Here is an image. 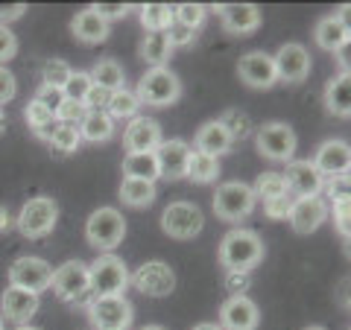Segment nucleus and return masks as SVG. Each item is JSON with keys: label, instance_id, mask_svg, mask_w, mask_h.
Returning <instances> with one entry per match:
<instances>
[{"label": "nucleus", "instance_id": "20", "mask_svg": "<svg viewBox=\"0 0 351 330\" xmlns=\"http://www.w3.org/2000/svg\"><path fill=\"white\" fill-rule=\"evenodd\" d=\"M158 144H161V126L149 117H135L123 131L126 155H135V152H156Z\"/></svg>", "mask_w": 351, "mask_h": 330}, {"label": "nucleus", "instance_id": "46", "mask_svg": "<svg viewBox=\"0 0 351 330\" xmlns=\"http://www.w3.org/2000/svg\"><path fill=\"white\" fill-rule=\"evenodd\" d=\"M167 38L173 44V50L176 47H193V44H196V29L182 27V24H176V21H173V27L167 29Z\"/></svg>", "mask_w": 351, "mask_h": 330}, {"label": "nucleus", "instance_id": "31", "mask_svg": "<svg viewBox=\"0 0 351 330\" xmlns=\"http://www.w3.org/2000/svg\"><path fill=\"white\" fill-rule=\"evenodd\" d=\"M123 175L126 179H141V181H152L158 179V161L152 152H135V155L123 158Z\"/></svg>", "mask_w": 351, "mask_h": 330}, {"label": "nucleus", "instance_id": "38", "mask_svg": "<svg viewBox=\"0 0 351 330\" xmlns=\"http://www.w3.org/2000/svg\"><path fill=\"white\" fill-rule=\"evenodd\" d=\"M219 126L226 129V135L232 140H240L252 131V120L246 112H240V108H226L223 117H219Z\"/></svg>", "mask_w": 351, "mask_h": 330}, {"label": "nucleus", "instance_id": "19", "mask_svg": "<svg viewBox=\"0 0 351 330\" xmlns=\"http://www.w3.org/2000/svg\"><path fill=\"white\" fill-rule=\"evenodd\" d=\"M290 225L295 234H313L325 219H328V205L322 196H307V199H295L290 211Z\"/></svg>", "mask_w": 351, "mask_h": 330}, {"label": "nucleus", "instance_id": "11", "mask_svg": "<svg viewBox=\"0 0 351 330\" xmlns=\"http://www.w3.org/2000/svg\"><path fill=\"white\" fill-rule=\"evenodd\" d=\"M129 281L138 292L149 295V299H167V295L176 290V272L164 260L141 263V266L132 272Z\"/></svg>", "mask_w": 351, "mask_h": 330}, {"label": "nucleus", "instance_id": "15", "mask_svg": "<svg viewBox=\"0 0 351 330\" xmlns=\"http://www.w3.org/2000/svg\"><path fill=\"white\" fill-rule=\"evenodd\" d=\"M158 161V179H167V181H179L184 179L188 173V158H191V147L184 144L182 138H173V140H161L158 149L152 152Z\"/></svg>", "mask_w": 351, "mask_h": 330}, {"label": "nucleus", "instance_id": "5", "mask_svg": "<svg viewBox=\"0 0 351 330\" xmlns=\"http://www.w3.org/2000/svg\"><path fill=\"white\" fill-rule=\"evenodd\" d=\"M135 94L141 103H147L152 108H164V105H173L182 97V82H179V76L167 68H149L141 76Z\"/></svg>", "mask_w": 351, "mask_h": 330}, {"label": "nucleus", "instance_id": "41", "mask_svg": "<svg viewBox=\"0 0 351 330\" xmlns=\"http://www.w3.org/2000/svg\"><path fill=\"white\" fill-rule=\"evenodd\" d=\"M205 15H208L205 6H199V3H182V6L173 9V21H176V24L191 27V29H199Z\"/></svg>", "mask_w": 351, "mask_h": 330}, {"label": "nucleus", "instance_id": "52", "mask_svg": "<svg viewBox=\"0 0 351 330\" xmlns=\"http://www.w3.org/2000/svg\"><path fill=\"white\" fill-rule=\"evenodd\" d=\"M94 9L112 24V21H117V18H126L132 6L129 3H94Z\"/></svg>", "mask_w": 351, "mask_h": 330}, {"label": "nucleus", "instance_id": "12", "mask_svg": "<svg viewBox=\"0 0 351 330\" xmlns=\"http://www.w3.org/2000/svg\"><path fill=\"white\" fill-rule=\"evenodd\" d=\"M50 278H53V269H50V263L41 257H18L12 266H9V287L36 292V295H41L50 287Z\"/></svg>", "mask_w": 351, "mask_h": 330}, {"label": "nucleus", "instance_id": "56", "mask_svg": "<svg viewBox=\"0 0 351 330\" xmlns=\"http://www.w3.org/2000/svg\"><path fill=\"white\" fill-rule=\"evenodd\" d=\"M193 330H223V327H219V325H196Z\"/></svg>", "mask_w": 351, "mask_h": 330}, {"label": "nucleus", "instance_id": "60", "mask_svg": "<svg viewBox=\"0 0 351 330\" xmlns=\"http://www.w3.org/2000/svg\"><path fill=\"white\" fill-rule=\"evenodd\" d=\"M304 330H325V327H319V325H311V327H304Z\"/></svg>", "mask_w": 351, "mask_h": 330}, {"label": "nucleus", "instance_id": "28", "mask_svg": "<svg viewBox=\"0 0 351 330\" xmlns=\"http://www.w3.org/2000/svg\"><path fill=\"white\" fill-rule=\"evenodd\" d=\"M120 202L129 205V207H149L156 202V184L152 181H141V179H123L120 181Z\"/></svg>", "mask_w": 351, "mask_h": 330}, {"label": "nucleus", "instance_id": "53", "mask_svg": "<svg viewBox=\"0 0 351 330\" xmlns=\"http://www.w3.org/2000/svg\"><path fill=\"white\" fill-rule=\"evenodd\" d=\"M27 12V3H0V24L9 27L12 21H18Z\"/></svg>", "mask_w": 351, "mask_h": 330}, {"label": "nucleus", "instance_id": "30", "mask_svg": "<svg viewBox=\"0 0 351 330\" xmlns=\"http://www.w3.org/2000/svg\"><path fill=\"white\" fill-rule=\"evenodd\" d=\"M80 135L88 144H103V140L114 135V120L106 112H88L85 120L80 123Z\"/></svg>", "mask_w": 351, "mask_h": 330}, {"label": "nucleus", "instance_id": "33", "mask_svg": "<svg viewBox=\"0 0 351 330\" xmlns=\"http://www.w3.org/2000/svg\"><path fill=\"white\" fill-rule=\"evenodd\" d=\"M94 85L106 88V91H117V88H123V68L114 62V59H100L94 64L91 71H88Z\"/></svg>", "mask_w": 351, "mask_h": 330}, {"label": "nucleus", "instance_id": "39", "mask_svg": "<svg viewBox=\"0 0 351 330\" xmlns=\"http://www.w3.org/2000/svg\"><path fill=\"white\" fill-rule=\"evenodd\" d=\"M91 76H88V71H71L68 76V82L62 85V94H64V100H76V103H85V97L88 91H91Z\"/></svg>", "mask_w": 351, "mask_h": 330}, {"label": "nucleus", "instance_id": "37", "mask_svg": "<svg viewBox=\"0 0 351 330\" xmlns=\"http://www.w3.org/2000/svg\"><path fill=\"white\" fill-rule=\"evenodd\" d=\"M138 108H141V100H138V94L135 91H129V88H117V91L112 94V103H108L106 108V114L108 117H135L138 114Z\"/></svg>", "mask_w": 351, "mask_h": 330}, {"label": "nucleus", "instance_id": "17", "mask_svg": "<svg viewBox=\"0 0 351 330\" xmlns=\"http://www.w3.org/2000/svg\"><path fill=\"white\" fill-rule=\"evenodd\" d=\"M214 12L223 21V27L234 36H252L258 27H261V9L252 6V3H223V6H214Z\"/></svg>", "mask_w": 351, "mask_h": 330}, {"label": "nucleus", "instance_id": "29", "mask_svg": "<svg viewBox=\"0 0 351 330\" xmlns=\"http://www.w3.org/2000/svg\"><path fill=\"white\" fill-rule=\"evenodd\" d=\"M24 117H27V126H29V131H32V135H36V138H41L44 144H50L53 131H56V126H59L56 114H53L50 108H44L41 103H36V100H32V103L27 105Z\"/></svg>", "mask_w": 351, "mask_h": 330}, {"label": "nucleus", "instance_id": "47", "mask_svg": "<svg viewBox=\"0 0 351 330\" xmlns=\"http://www.w3.org/2000/svg\"><path fill=\"white\" fill-rule=\"evenodd\" d=\"M112 94L114 91H106V88H100V85H91V91H88V97H85V108L88 112H106L108 103H112Z\"/></svg>", "mask_w": 351, "mask_h": 330}, {"label": "nucleus", "instance_id": "27", "mask_svg": "<svg viewBox=\"0 0 351 330\" xmlns=\"http://www.w3.org/2000/svg\"><path fill=\"white\" fill-rule=\"evenodd\" d=\"M141 56L149 68H167V62L173 56V44L167 38V32H147L141 41Z\"/></svg>", "mask_w": 351, "mask_h": 330}, {"label": "nucleus", "instance_id": "25", "mask_svg": "<svg viewBox=\"0 0 351 330\" xmlns=\"http://www.w3.org/2000/svg\"><path fill=\"white\" fill-rule=\"evenodd\" d=\"M313 38H316V44H319L322 50L337 53V50H343L348 44V24H343L337 15H328V18H322L319 24H316Z\"/></svg>", "mask_w": 351, "mask_h": 330}, {"label": "nucleus", "instance_id": "42", "mask_svg": "<svg viewBox=\"0 0 351 330\" xmlns=\"http://www.w3.org/2000/svg\"><path fill=\"white\" fill-rule=\"evenodd\" d=\"M88 114L85 103H76V100H62V105L56 108V120L59 123H71V126H80Z\"/></svg>", "mask_w": 351, "mask_h": 330}, {"label": "nucleus", "instance_id": "34", "mask_svg": "<svg viewBox=\"0 0 351 330\" xmlns=\"http://www.w3.org/2000/svg\"><path fill=\"white\" fill-rule=\"evenodd\" d=\"M141 24H144L147 32H167L173 27V9L167 3L141 6Z\"/></svg>", "mask_w": 351, "mask_h": 330}, {"label": "nucleus", "instance_id": "10", "mask_svg": "<svg viewBox=\"0 0 351 330\" xmlns=\"http://www.w3.org/2000/svg\"><path fill=\"white\" fill-rule=\"evenodd\" d=\"M255 144H258V152L263 158L278 161V164H290L299 140H295V131L287 123H263L255 135Z\"/></svg>", "mask_w": 351, "mask_h": 330}, {"label": "nucleus", "instance_id": "51", "mask_svg": "<svg viewBox=\"0 0 351 330\" xmlns=\"http://www.w3.org/2000/svg\"><path fill=\"white\" fill-rule=\"evenodd\" d=\"M226 290L232 292V299H234V295H246L249 275H243V272H226Z\"/></svg>", "mask_w": 351, "mask_h": 330}, {"label": "nucleus", "instance_id": "16", "mask_svg": "<svg viewBox=\"0 0 351 330\" xmlns=\"http://www.w3.org/2000/svg\"><path fill=\"white\" fill-rule=\"evenodd\" d=\"M219 327L223 330H255L261 325V310L258 304L246 299V295H234V299H228L223 304V310H219Z\"/></svg>", "mask_w": 351, "mask_h": 330}, {"label": "nucleus", "instance_id": "32", "mask_svg": "<svg viewBox=\"0 0 351 330\" xmlns=\"http://www.w3.org/2000/svg\"><path fill=\"white\" fill-rule=\"evenodd\" d=\"M217 175H219V158L202 155V152L191 149L188 173H184V179H191L196 184H211V181H217Z\"/></svg>", "mask_w": 351, "mask_h": 330}, {"label": "nucleus", "instance_id": "44", "mask_svg": "<svg viewBox=\"0 0 351 330\" xmlns=\"http://www.w3.org/2000/svg\"><path fill=\"white\" fill-rule=\"evenodd\" d=\"M322 190L328 193V199H331V202H343V199H348L351 175H334V179H325V181H322Z\"/></svg>", "mask_w": 351, "mask_h": 330}, {"label": "nucleus", "instance_id": "14", "mask_svg": "<svg viewBox=\"0 0 351 330\" xmlns=\"http://www.w3.org/2000/svg\"><path fill=\"white\" fill-rule=\"evenodd\" d=\"M272 64H276L278 82L302 85L307 79V73H311V53L302 44H284L276 56H272Z\"/></svg>", "mask_w": 351, "mask_h": 330}, {"label": "nucleus", "instance_id": "4", "mask_svg": "<svg viewBox=\"0 0 351 330\" xmlns=\"http://www.w3.org/2000/svg\"><path fill=\"white\" fill-rule=\"evenodd\" d=\"M88 281H91L94 299L123 295V290L129 287V269L117 255H100L88 266Z\"/></svg>", "mask_w": 351, "mask_h": 330}, {"label": "nucleus", "instance_id": "49", "mask_svg": "<svg viewBox=\"0 0 351 330\" xmlns=\"http://www.w3.org/2000/svg\"><path fill=\"white\" fill-rule=\"evenodd\" d=\"M62 100H64L62 88H50V85H41V88H38V94H36V103H41L44 108H50L53 114H56V108L62 105Z\"/></svg>", "mask_w": 351, "mask_h": 330}, {"label": "nucleus", "instance_id": "22", "mask_svg": "<svg viewBox=\"0 0 351 330\" xmlns=\"http://www.w3.org/2000/svg\"><path fill=\"white\" fill-rule=\"evenodd\" d=\"M38 295L36 292H27V290H18V287H9L3 292V299H0V310H3V316L9 318V322H15L18 327L27 325L32 316L38 313Z\"/></svg>", "mask_w": 351, "mask_h": 330}, {"label": "nucleus", "instance_id": "43", "mask_svg": "<svg viewBox=\"0 0 351 330\" xmlns=\"http://www.w3.org/2000/svg\"><path fill=\"white\" fill-rule=\"evenodd\" d=\"M293 202H295V196L287 193V196H278V199H267L263 202V214H267V219H287L290 211H293Z\"/></svg>", "mask_w": 351, "mask_h": 330}, {"label": "nucleus", "instance_id": "7", "mask_svg": "<svg viewBox=\"0 0 351 330\" xmlns=\"http://www.w3.org/2000/svg\"><path fill=\"white\" fill-rule=\"evenodd\" d=\"M56 219H59V205L47 199V196H36V199H29L21 207V214L15 216V228L27 240H41L56 228Z\"/></svg>", "mask_w": 351, "mask_h": 330}, {"label": "nucleus", "instance_id": "50", "mask_svg": "<svg viewBox=\"0 0 351 330\" xmlns=\"http://www.w3.org/2000/svg\"><path fill=\"white\" fill-rule=\"evenodd\" d=\"M15 91H18V82H15L12 71L0 68V108H3L9 100H15Z\"/></svg>", "mask_w": 351, "mask_h": 330}, {"label": "nucleus", "instance_id": "21", "mask_svg": "<svg viewBox=\"0 0 351 330\" xmlns=\"http://www.w3.org/2000/svg\"><path fill=\"white\" fill-rule=\"evenodd\" d=\"M313 167L322 173V179H334V175H348L351 167V149L346 140H325L313 158Z\"/></svg>", "mask_w": 351, "mask_h": 330}, {"label": "nucleus", "instance_id": "23", "mask_svg": "<svg viewBox=\"0 0 351 330\" xmlns=\"http://www.w3.org/2000/svg\"><path fill=\"white\" fill-rule=\"evenodd\" d=\"M71 29H73V38L82 41V44H103L108 38V32H112V24L97 12L94 6L82 9V12H76L73 21H71Z\"/></svg>", "mask_w": 351, "mask_h": 330}, {"label": "nucleus", "instance_id": "48", "mask_svg": "<svg viewBox=\"0 0 351 330\" xmlns=\"http://www.w3.org/2000/svg\"><path fill=\"white\" fill-rule=\"evenodd\" d=\"M15 53H18V38H15V32L0 24V68H3L9 59H15Z\"/></svg>", "mask_w": 351, "mask_h": 330}, {"label": "nucleus", "instance_id": "18", "mask_svg": "<svg viewBox=\"0 0 351 330\" xmlns=\"http://www.w3.org/2000/svg\"><path fill=\"white\" fill-rule=\"evenodd\" d=\"M287 187L295 199H307V196H319L322 193V173L313 167V161H290L287 164Z\"/></svg>", "mask_w": 351, "mask_h": 330}, {"label": "nucleus", "instance_id": "13", "mask_svg": "<svg viewBox=\"0 0 351 330\" xmlns=\"http://www.w3.org/2000/svg\"><path fill=\"white\" fill-rule=\"evenodd\" d=\"M237 76L249 88H258V91H267V88H272V85L278 82L272 56H269V53H263V50L243 53V56L237 59Z\"/></svg>", "mask_w": 351, "mask_h": 330}, {"label": "nucleus", "instance_id": "57", "mask_svg": "<svg viewBox=\"0 0 351 330\" xmlns=\"http://www.w3.org/2000/svg\"><path fill=\"white\" fill-rule=\"evenodd\" d=\"M3 129H6V114H3V108H0V135H3Z\"/></svg>", "mask_w": 351, "mask_h": 330}, {"label": "nucleus", "instance_id": "55", "mask_svg": "<svg viewBox=\"0 0 351 330\" xmlns=\"http://www.w3.org/2000/svg\"><path fill=\"white\" fill-rule=\"evenodd\" d=\"M337 59L343 62V73H348V44H346L343 50H337Z\"/></svg>", "mask_w": 351, "mask_h": 330}, {"label": "nucleus", "instance_id": "24", "mask_svg": "<svg viewBox=\"0 0 351 330\" xmlns=\"http://www.w3.org/2000/svg\"><path fill=\"white\" fill-rule=\"evenodd\" d=\"M232 144L234 140L226 135V129L219 126V120H208L205 126L196 129V138H193L196 152L211 155V158H219V155H226V152H232Z\"/></svg>", "mask_w": 351, "mask_h": 330}, {"label": "nucleus", "instance_id": "45", "mask_svg": "<svg viewBox=\"0 0 351 330\" xmlns=\"http://www.w3.org/2000/svg\"><path fill=\"white\" fill-rule=\"evenodd\" d=\"M351 202L348 199H343V202H334V211H331V216H334V225H337V231L343 234L346 240L351 237Z\"/></svg>", "mask_w": 351, "mask_h": 330}, {"label": "nucleus", "instance_id": "58", "mask_svg": "<svg viewBox=\"0 0 351 330\" xmlns=\"http://www.w3.org/2000/svg\"><path fill=\"white\" fill-rule=\"evenodd\" d=\"M141 330H167V327H161V325H147V327H141Z\"/></svg>", "mask_w": 351, "mask_h": 330}, {"label": "nucleus", "instance_id": "8", "mask_svg": "<svg viewBox=\"0 0 351 330\" xmlns=\"http://www.w3.org/2000/svg\"><path fill=\"white\" fill-rule=\"evenodd\" d=\"M88 318H91L94 330H129L135 307L123 295H106V299H94L88 304Z\"/></svg>", "mask_w": 351, "mask_h": 330}, {"label": "nucleus", "instance_id": "9", "mask_svg": "<svg viewBox=\"0 0 351 330\" xmlns=\"http://www.w3.org/2000/svg\"><path fill=\"white\" fill-rule=\"evenodd\" d=\"M202 225H205L202 211H199V205H193V202H173V205L164 207V214H161L164 234L173 237V240H193V237H199Z\"/></svg>", "mask_w": 351, "mask_h": 330}, {"label": "nucleus", "instance_id": "59", "mask_svg": "<svg viewBox=\"0 0 351 330\" xmlns=\"http://www.w3.org/2000/svg\"><path fill=\"white\" fill-rule=\"evenodd\" d=\"M15 330H41V327H32V325H21V327H15Z\"/></svg>", "mask_w": 351, "mask_h": 330}, {"label": "nucleus", "instance_id": "40", "mask_svg": "<svg viewBox=\"0 0 351 330\" xmlns=\"http://www.w3.org/2000/svg\"><path fill=\"white\" fill-rule=\"evenodd\" d=\"M71 76V64L64 59H47L41 64V85H50V88H62L64 82H68Z\"/></svg>", "mask_w": 351, "mask_h": 330}, {"label": "nucleus", "instance_id": "36", "mask_svg": "<svg viewBox=\"0 0 351 330\" xmlns=\"http://www.w3.org/2000/svg\"><path fill=\"white\" fill-rule=\"evenodd\" d=\"M82 144V135H80V126H71V123H59L56 131L50 138V149L53 155H71Z\"/></svg>", "mask_w": 351, "mask_h": 330}, {"label": "nucleus", "instance_id": "6", "mask_svg": "<svg viewBox=\"0 0 351 330\" xmlns=\"http://www.w3.org/2000/svg\"><path fill=\"white\" fill-rule=\"evenodd\" d=\"M255 193H252V187L243 184V181H226L217 187L214 193V214L223 219V223H240V219H246L252 211H255Z\"/></svg>", "mask_w": 351, "mask_h": 330}, {"label": "nucleus", "instance_id": "54", "mask_svg": "<svg viewBox=\"0 0 351 330\" xmlns=\"http://www.w3.org/2000/svg\"><path fill=\"white\" fill-rule=\"evenodd\" d=\"M12 225H15V219H12V214H9V207H6V205H0V234L12 231Z\"/></svg>", "mask_w": 351, "mask_h": 330}, {"label": "nucleus", "instance_id": "2", "mask_svg": "<svg viewBox=\"0 0 351 330\" xmlns=\"http://www.w3.org/2000/svg\"><path fill=\"white\" fill-rule=\"evenodd\" d=\"M50 290L68 307H85L88 310V304L94 301V290H91V281H88V266L82 260H71L64 266L53 269Z\"/></svg>", "mask_w": 351, "mask_h": 330}, {"label": "nucleus", "instance_id": "3", "mask_svg": "<svg viewBox=\"0 0 351 330\" xmlns=\"http://www.w3.org/2000/svg\"><path fill=\"white\" fill-rule=\"evenodd\" d=\"M126 237V219L117 207H97L85 223V240L91 243L97 251L112 255V251L123 243Z\"/></svg>", "mask_w": 351, "mask_h": 330}, {"label": "nucleus", "instance_id": "61", "mask_svg": "<svg viewBox=\"0 0 351 330\" xmlns=\"http://www.w3.org/2000/svg\"><path fill=\"white\" fill-rule=\"evenodd\" d=\"M0 330H3V325H0Z\"/></svg>", "mask_w": 351, "mask_h": 330}, {"label": "nucleus", "instance_id": "35", "mask_svg": "<svg viewBox=\"0 0 351 330\" xmlns=\"http://www.w3.org/2000/svg\"><path fill=\"white\" fill-rule=\"evenodd\" d=\"M252 193H255V199L267 202V199H278V196H287L290 187H287V179H284V173H263L258 175L255 187H252Z\"/></svg>", "mask_w": 351, "mask_h": 330}, {"label": "nucleus", "instance_id": "1", "mask_svg": "<svg viewBox=\"0 0 351 330\" xmlns=\"http://www.w3.org/2000/svg\"><path fill=\"white\" fill-rule=\"evenodd\" d=\"M261 260H263V240L255 231L234 228V231H228L223 237V243H219V263H223L226 272L249 275Z\"/></svg>", "mask_w": 351, "mask_h": 330}, {"label": "nucleus", "instance_id": "26", "mask_svg": "<svg viewBox=\"0 0 351 330\" xmlns=\"http://www.w3.org/2000/svg\"><path fill=\"white\" fill-rule=\"evenodd\" d=\"M325 108L331 112L334 117H348L351 114V79L348 73H339L334 76L325 88Z\"/></svg>", "mask_w": 351, "mask_h": 330}]
</instances>
